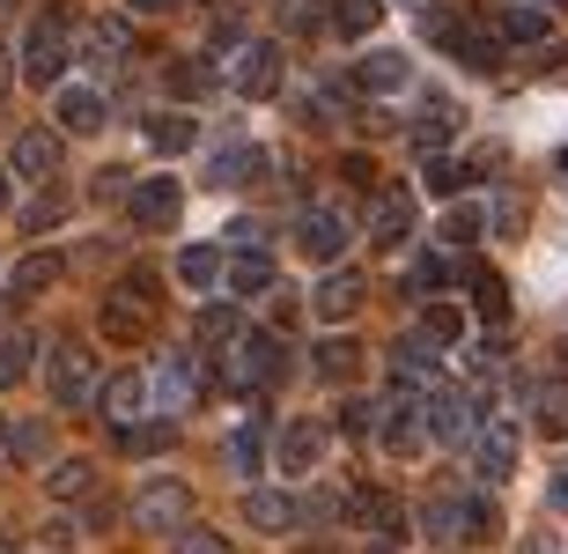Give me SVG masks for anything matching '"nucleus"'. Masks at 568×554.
I'll use <instances>...</instances> for the list:
<instances>
[{"mask_svg": "<svg viewBox=\"0 0 568 554\" xmlns=\"http://www.w3.org/2000/svg\"><path fill=\"white\" fill-rule=\"evenodd\" d=\"M339 511L355 517V525L377 540V547H399V540H406V503H399V495H384V488H347V495H339Z\"/></svg>", "mask_w": 568, "mask_h": 554, "instance_id": "5", "label": "nucleus"}, {"mask_svg": "<svg viewBox=\"0 0 568 554\" xmlns=\"http://www.w3.org/2000/svg\"><path fill=\"white\" fill-rule=\"evenodd\" d=\"M295 244H303L311 259H339V252H347V214H339V208H303Z\"/></svg>", "mask_w": 568, "mask_h": 554, "instance_id": "13", "label": "nucleus"}, {"mask_svg": "<svg viewBox=\"0 0 568 554\" xmlns=\"http://www.w3.org/2000/svg\"><path fill=\"white\" fill-rule=\"evenodd\" d=\"M547 503H554V511L568 517V466H561V473H554V481H547Z\"/></svg>", "mask_w": 568, "mask_h": 554, "instance_id": "54", "label": "nucleus"}, {"mask_svg": "<svg viewBox=\"0 0 568 554\" xmlns=\"http://www.w3.org/2000/svg\"><path fill=\"white\" fill-rule=\"evenodd\" d=\"M0 281H8V266H0Z\"/></svg>", "mask_w": 568, "mask_h": 554, "instance_id": "59", "label": "nucleus"}, {"mask_svg": "<svg viewBox=\"0 0 568 554\" xmlns=\"http://www.w3.org/2000/svg\"><path fill=\"white\" fill-rule=\"evenodd\" d=\"M52 119H60V133H97L104 127V97L97 89H60L52 97Z\"/></svg>", "mask_w": 568, "mask_h": 554, "instance_id": "18", "label": "nucleus"}, {"mask_svg": "<svg viewBox=\"0 0 568 554\" xmlns=\"http://www.w3.org/2000/svg\"><path fill=\"white\" fill-rule=\"evenodd\" d=\"M339 429H347V436H369V429H377V406H369V400H347V406H339Z\"/></svg>", "mask_w": 568, "mask_h": 554, "instance_id": "50", "label": "nucleus"}, {"mask_svg": "<svg viewBox=\"0 0 568 554\" xmlns=\"http://www.w3.org/2000/svg\"><path fill=\"white\" fill-rule=\"evenodd\" d=\"M141 406H148V377L141 370H111V377L97 384V414H104V429L141 422Z\"/></svg>", "mask_w": 568, "mask_h": 554, "instance_id": "9", "label": "nucleus"}, {"mask_svg": "<svg viewBox=\"0 0 568 554\" xmlns=\"http://www.w3.org/2000/svg\"><path fill=\"white\" fill-rule=\"evenodd\" d=\"M52 281H60V259H52V252H30L16 274H8V296H16V303H38Z\"/></svg>", "mask_w": 568, "mask_h": 554, "instance_id": "25", "label": "nucleus"}, {"mask_svg": "<svg viewBox=\"0 0 568 554\" xmlns=\"http://www.w3.org/2000/svg\"><path fill=\"white\" fill-rule=\"evenodd\" d=\"M170 89L192 104V97H207V89H214V67L207 60H178V67H170Z\"/></svg>", "mask_w": 568, "mask_h": 554, "instance_id": "43", "label": "nucleus"}, {"mask_svg": "<svg viewBox=\"0 0 568 554\" xmlns=\"http://www.w3.org/2000/svg\"><path fill=\"white\" fill-rule=\"evenodd\" d=\"M185 517H192L185 481H148V488L133 495V525H141V533H185Z\"/></svg>", "mask_w": 568, "mask_h": 554, "instance_id": "6", "label": "nucleus"}, {"mask_svg": "<svg viewBox=\"0 0 568 554\" xmlns=\"http://www.w3.org/2000/svg\"><path fill=\"white\" fill-rule=\"evenodd\" d=\"M274 289V259L266 252H236L230 259V296H266Z\"/></svg>", "mask_w": 568, "mask_h": 554, "instance_id": "30", "label": "nucleus"}, {"mask_svg": "<svg viewBox=\"0 0 568 554\" xmlns=\"http://www.w3.org/2000/svg\"><path fill=\"white\" fill-rule=\"evenodd\" d=\"M178 281H185V289H214V281H222V252H214V244H185V252H178Z\"/></svg>", "mask_w": 568, "mask_h": 554, "instance_id": "32", "label": "nucleus"}, {"mask_svg": "<svg viewBox=\"0 0 568 554\" xmlns=\"http://www.w3.org/2000/svg\"><path fill=\"white\" fill-rule=\"evenodd\" d=\"M406 236H414V192H377V208H369V244H377V252H399Z\"/></svg>", "mask_w": 568, "mask_h": 554, "instance_id": "12", "label": "nucleus"}, {"mask_svg": "<svg viewBox=\"0 0 568 554\" xmlns=\"http://www.w3.org/2000/svg\"><path fill=\"white\" fill-rule=\"evenodd\" d=\"M236 341H244V319L222 311V303H207L200 311V347H236Z\"/></svg>", "mask_w": 568, "mask_h": 554, "instance_id": "37", "label": "nucleus"}, {"mask_svg": "<svg viewBox=\"0 0 568 554\" xmlns=\"http://www.w3.org/2000/svg\"><path fill=\"white\" fill-rule=\"evenodd\" d=\"M214 185H258L266 178V149H252V141H236V149H222L214 155Z\"/></svg>", "mask_w": 568, "mask_h": 554, "instance_id": "21", "label": "nucleus"}, {"mask_svg": "<svg viewBox=\"0 0 568 554\" xmlns=\"http://www.w3.org/2000/svg\"><path fill=\"white\" fill-rule=\"evenodd\" d=\"M473 473H480L487 488H503L509 473H517V429L495 422V414H487V422L473 429Z\"/></svg>", "mask_w": 568, "mask_h": 554, "instance_id": "7", "label": "nucleus"}, {"mask_svg": "<svg viewBox=\"0 0 568 554\" xmlns=\"http://www.w3.org/2000/svg\"><path fill=\"white\" fill-rule=\"evenodd\" d=\"M355 370H362V347L355 341H339V333H333V341H317V377H325V384H347Z\"/></svg>", "mask_w": 568, "mask_h": 554, "instance_id": "33", "label": "nucleus"}, {"mask_svg": "<svg viewBox=\"0 0 568 554\" xmlns=\"http://www.w3.org/2000/svg\"><path fill=\"white\" fill-rule=\"evenodd\" d=\"M458 333H465V311H458V303H428V311H422V341L428 347L458 341Z\"/></svg>", "mask_w": 568, "mask_h": 554, "instance_id": "40", "label": "nucleus"}, {"mask_svg": "<svg viewBox=\"0 0 568 554\" xmlns=\"http://www.w3.org/2000/svg\"><path fill=\"white\" fill-rule=\"evenodd\" d=\"M258 459H266L258 429H236V436H230V466H236V473H258Z\"/></svg>", "mask_w": 568, "mask_h": 554, "instance_id": "45", "label": "nucleus"}, {"mask_svg": "<svg viewBox=\"0 0 568 554\" xmlns=\"http://www.w3.org/2000/svg\"><path fill=\"white\" fill-rule=\"evenodd\" d=\"M155 392H163V406H192L200 400V363H192V355H170L163 377H155Z\"/></svg>", "mask_w": 568, "mask_h": 554, "instance_id": "29", "label": "nucleus"}, {"mask_svg": "<svg viewBox=\"0 0 568 554\" xmlns=\"http://www.w3.org/2000/svg\"><path fill=\"white\" fill-rule=\"evenodd\" d=\"M422 178H428V192H458V185H465V163H450V155H428Z\"/></svg>", "mask_w": 568, "mask_h": 554, "instance_id": "47", "label": "nucleus"}, {"mask_svg": "<svg viewBox=\"0 0 568 554\" xmlns=\"http://www.w3.org/2000/svg\"><path fill=\"white\" fill-rule=\"evenodd\" d=\"M274 377H288V341H281V333H244V341L230 347V384L266 392Z\"/></svg>", "mask_w": 568, "mask_h": 554, "instance_id": "3", "label": "nucleus"}, {"mask_svg": "<svg viewBox=\"0 0 568 554\" xmlns=\"http://www.w3.org/2000/svg\"><path fill=\"white\" fill-rule=\"evenodd\" d=\"M450 127H458V111H450V104L436 97V104H428L422 119H414V149H422V155H436L443 141H450Z\"/></svg>", "mask_w": 568, "mask_h": 554, "instance_id": "35", "label": "nucleus"}, {"mask_svg": "<svg viewBox=\"0 0 568 554\" xmlns=\"http://www.w3.org/2000/svg\"><path fill=\"white\" fill-rule=\"evenodd\" d=\"M89 60H97V67H126L133 60V22L104 16L97 30H89Z\"/></svg>", "mask_w": 568, "mask_h": 554, "instance_id": "24", "label": "nucleus"}, {"mask_svg": "<svg viewBox=\"0 0 568 554\" xmlns=\"http://www.w3.org/2000/svg\"><path fill=\"white\" fill-rule=\"evenodd\" d=\"M428 533H436L443 547H450V540H465V511H458V495H436V503H428Z\"/></svg>", "mask_w": 568, "mask_h": 554, "instance_id": "42", "label": "nucleus"}, {"mask_svg": "<svg viewBox=\"0 0 568 554\" xmlns=\"http://www.w3.org/2000/svg\"><path fill=\"white\" fill-rule=\"evenodd\" d=\"M392 377H399V400L436 392V355H428V341H399L392 347Z\"/></svg>", "mask_w": 568, "mask_h": 554, "instance_id": "17", "label": "nucleus"}, {"mask_svg": "<svg viewBox=\"0 0 568 554\" xmlns=\"http://www.w3.org/2000/svg\"><path fill=\"white\" fill-rule=\"evenodd\" d=\"M67 208H74V200H67L60 185H44L38 200H30V208H22V230H30V236H44V230H60V222H67Z\"/></svg>", "mask_w": 568, "mask_h": 554, "instance_id": "34", "label": "nucleus"}, {"mask_svg": "<svg viewBox=\"0 0 568 554\" xmlns=\"http://www.w3.org/2000/svg\"><path fill=\"white\" fill-rule=\"evenodd\" d=\"M126 200H133V222H141V230H170V222H178V208H185L178 178H141Z\"/></svg>", "mask_w": 568, "mask_h": 554, "instance_id": "11", "label": "nucleus"}, {"mask_svg": "<svg viewBox=\"0 0 568 554\" xmlns=\"http://www.w3.org/2000/svg\"><path fill=\"white\" fill-rule=\"evenodd\" d=\"M281 473H311L317 459H325V422H288L281 429V444H274Z\"/></svg>", "mask_w": 568, "mask_h": 554, "instance_id": "15", "label": "nucleus"}, {"mask_svg": "<svg viewBox=\"0 0 568 554\" xmlns=\"http://www.w3.org/2000/svg\"><path fill=\"white\" fill-rule=\"evenodd\" d=\"M8 171L52 185V178H60V133H52V127H22L16 133V155H8Z\"/></svg>", "mask_w": 568, "mask_h": 554, "instance_id": "10", "label": "nucleus"}, {"mask_svg": "<svg viewBox=\"0 0 568 554\" xmlns=\"http://www.w3.org/2000/svg\"><path fill=\"white\" fill-rule=\"evenodd\" d=\"M155 303H163V274H155V266H133V274L104 296L97 325H104L111 341L133 347V341H148V333H155Z\"/></svg>", "mask_w": 568, "mask_h": 554, "instance_id": "2", "label": "nucleus"}, {"mask_svg": "<svg viewBox=\"0 0 568 554\" xmlns=\"http://www.w3.org/2000/svg\"><path fill=\"white\" fill-rule=\"evenodd\" d=\"M244 517H252L258 533H295V525H303V503L281 495V488H252L244 495Z\"/></svg>", "mask_w": 568, "mask_h": 554, "instance_id": "16", "label": "nucleus"}, {"mask_svg": "<svg viewBox=\"0 0 568 554\" xmlns=\"http://www.w3.org/2000/svg\"><path fill=\"white\" fill-rule=\"evenodd\" d=\"M133 8H141V16H170V8H178V0H133Z\"/></svg>", "mask_w": 568, "mask_h": 554, "instance_id": "55", "label": "nucleus"}, {"mask_svg": "<svg viewBox=\"0 0 568 554\" xmlns=\"http://www.w3.org/2000/svg\"><path fill=\"white\" fill-rule=\"evenodd\" d=\"M44 384H52V406H89L97 400V355H89L82 341H52Z\"/></svg>", "mask_w": 568, "mask_h": 554, "instance_id": "4", "label": "nucleus"}, {"mask_svg": "<svg viewBox=\"0 0 568 554\" xmlns=\"http://www.w3.org/2000/svg\"><path fill=\"white\" fill-rule=\"evenodd\" d=\"M8 451H16V466H44L52 429H44V422H16V429H8Z\"/></svg>", "mask_w": 568, "mask_h": 554, "instance_id": "38", "label": "nucleus"}, {"mask_svg": "<svg viewBox=\"0 0 568 554\" xmlns=\"http://www.w3.org/2000/svg\"><path fill=\"white\" fill-rule=\"evenodd\" d=\"M458 511H465V540H473V547L503 533V511H495L487 495H458Z\"/></svg>", "mask_w": 568, "mask_h": 554, "instance_id": "39", "label": "nucleus"}, {"mask_svg": "<svg viewBox=\"0 0 568 554\" xmlns=\"http://www.w3.org/2000/svg\"><path fill=\"white\" fill-rule=\"evenodd\" d=\"M465 289H473V311H480V325H509V289L495 266H465Z\"/></svg>", "mask_w": 568, "mask_h": 554, "instance_id": "19", "label": "nucleus"}, {"mask_svg": "<svg viewBox=\"0 0 568 554\" xmlns=\"http://www.w3.org/2000/svg\"><path fill=\"white\" fill-rule=\"evenodd\" d=\"M480 230H487V214L473 208V200H465V208H450V214H443V236H450V244H473V236H480Z\"/></svg>", "mask_w": 568, "mask_h": 554, "instance_id": "44", "label": "nucleus"}, {"mask_svg": "<svg viewBox=\"0 0 568 554\" xmlns=\"http://www.w3.org/2000/svg\"><path fill=\"white\" fill-rule=\"evenodd\" d=\"M8 74H16V67H8V52H0V97H8Z\"/></svg>", "mask_w": 568, "mask_h": 554, "instance_id": "58", "label": "nucleus"}, {"mask_svg": "<svg viewBox=\"0 0 568 554\" xmlns=\"http://www.w3.org/2000/svg\"><path fill=\"white\" fill-rule=\"evenodd\" d=\"M377 444L392 451V459H414V451L428 444V414L414 400H392V406H377Z\"/></svg>", "mask_w": 568, "mask_h": 554, "instance_id": "8", "label": "nucleus"}, {"mask_svg": "<svg viewBox=\"0 0 568 554\" xmlns=\"http://www.w3.org/2000/svg\"><path fill=\"white\" fill-rule=\"evenodd\" d=\"M8 459H16V451H8V422H0V466H8Z\"/></svg>", "mask_w": 568, "mask_h": 554, "instance_id": "57", "label": "nucleus"}, {"mask_svg": "<svg viewBox=\"0 0 568 554\" xmlns=\"http://www.w3.org/2000/svg\"><path fill=\"white\" fill-rule=\"evenodd\" d=\"M111 436H119L126 459H155V451L170 444V422H126V429H111Z\"/></svg>", "mask_w": 568, "mask_h": 554, "instance_id": "36", "label": "nucleus"}, {"mask_svg": "<svg viewBox=\"0 0 568 554\" xmlns=\"http://www.w3.org/2000/svg\"><path fill=\"white\" fill-rule=\"evenodd\" d=\"M8 178H16V171H0V214H8V200H16V185H8Z\"/></svg>", "mask_w": 568, "mask_h": 554, "instance_id": "56", "label": "nucleus"}, {"mask_svg": "<svg viewBox=\"0 0 568 554\" xmlns=\"http://www.w3.org/2000/svg\"><path fill=\"white\" fill-rule=\"evenodd\" d=\"M214 44H222V52H244V22L222 16V22H214Z\"/></svg>", "mask_w": 568, "mask_h": 554, "instance_id": "53", "label": "nucleus"}, {"mask_svg": "<svg viewBox=\"0 0 568 554\" xmlns=\"http://www.w3.org/2000/svg\"><path fill=\"white\" fill-rule=\"evenodd\" d=\"M67 60H74V8H38L30 16V38H22V82L30 89H52L67 74Z\"/></svg>", "mask_w": 568, "mask_h": 554, "instance_id": "1", "label": "nucleus"}, {"mask_svg": "<svg viewBox=\"0 0 568 554\" xmlns=\"http://www.w3.org/2000/svg\"><path fill=\"white\" fill-rule=\"evenodd\" d=\"M178 554H230V540H222V533H200V525H185V533H178Z\"/></svg>", "mask_w": 568, "mask_h": 554, "instance_id": "48", "label": "nucleus"}, {"mask_svg": "<svg viewBox=\"0 0 568 554\" xmlns=\"http://www.w3.org/2000/svg\"><path fill=\"white\" fill-rule=\"evenodd\" d=\"M450 281H458V266H450V259H414V289H450Z\"/></svg>", "mask_w": 568, "mask_h": 554, "instance_id": "46", "label": "nucleus"}, {"mask_svg": "<svg viewBox=\"0 0 568 554\" xmlns=\"http://www.w3.org/2000/svg\"><path fill=\"white\" fill-rule=\"evenodd\" d=\"M230 244H236V252H266V222H258V214L230 222Z\"/></svg>", "mask_w": 568, "mask_h": 554, "instance_id": "49", "label": "nucleus"}, {"mask_svg": "<svg viewBox=\"0 0 568 554\" xmlns=\"http://www.w3.org/2000/svg\"><path fill=\"white\" fill-rule=\"evenodd\" d=\"M339 178H347L355 192H369V185H377V171H369V155H347V163H339Z\"/></svg>", "mask_w": 568, "mask_h": 554, "instance_id": "52", "label": "nucleus"}, {"mask_svg": "<svg viewBox=\"0 0 568 554\" xmlns=\"http://www.w3.org/2000/svg\"><path fill=\"white\" fill-rule=\"evenodd\" d=\"M495 38L503 44H547V8H531V0L503 8V16H495Z\"/></svg>", "mask_w": 568, "mask_h": 554, "instance_id": "23", "label": "nucleus"}, {"mask_svg": "<svg viewBox=\"0 0 568 554\" xmlns=\"http://www.w3.org/2000/svg\"><path fill=\"white\" fill-rule=\"evenodd\" d=\"M355 303H362V274L347 266V274H325V281H317L311 311H317V319H355Z\"/></svg>", "mask_w": 568, "mask_h": 554, "instance_id": "20", "label": "nucleus"}, {"mask_svg": "<svg viewBox=\"0 0 568 554\" xmlns=\"http://www.w3.org/2000/svg\"><path fill=\"white\" fill-rule=\"evenodd\" d=\"M148 141L163 155H185L192 141H200V127H192V111H163V119H148Z\"/></svg>", "mask_w": 568, "mask_h": 554, "instance_id": "31", "label": "nucleus"}, {"mask_svg": "<svg viewBox=\"0 0 568 554\" xmlns=\"http://www.w3.org/2000/svg\"><path fill=\"white\" fill-rule=\"evenodd\" d=\"M89 192H97V200H126L133 178H126V171H97V185H89Z\"/></svg>", "mask_w": 568, "mask_h": 554, "instance_id": "51", "label": "nucleus"}, {"mask_svg": "<svg viewBox=\"0 0 568 554\" xmlns=\"http://www.w3.org/2000/svg\"><path fill=\"white\" fill-rule=\"evenodd\" d=\"M230 82L244 89V97H258V104H266V97L281 89V44H244V52H236V74H230Z\"/></svg>", "mask_w": 568, "mask_h": 554, "instance_id": "14", "label": "nucleus"}, {"mask_svg": "<svg viewBox=\"0 0 568 554\" xmlns=\"http://www.w3.org/2000/svg\"><path fill=\"white\" fill-rule=\"evenodd\" d=\"M30 355H38V341H30V325H0V392L30 377Z\"/></svg>", "mask_w": 568, "mask_h": 554, "instance_id": "27", "label": "nucleus"}, {"mask_svg": "<svg viewBox=\"0 0 568 554\" xmlns=\"http://www.w3.org/2000/svg\"><path fill=\"white\" fill-rule=\"evenodd\" d=\"M281 30L288 38H317L325 30V0H281Z\"/></svg>", "mask_w": 568, "mask_h": 554, "instance_id": "41", "label": "nucleus"}, {"mask_svg": "<svg viewBox=\"0 0 568 554\" xmlns=\"http://www.w3.org/2000/svg\"><path fill=\"white\" fill-rule=\"evenodd\" d=\"M347 82L369 89V97H392V89H406V52H369V60H362Z\"/></svg>", "mask_w": 568, "mask_h": 554, "instance_id": "22", "label": "nucleus"}, {"mask_svg": "<svg viewBox=\"0 0 568 554\" xmlns=\"http://www.w3.org/2000/svg\"><path fill=\"white\" fill-rule=\"evenodd\" d=\"M44 488H52V503H82V495H97V466L89 459H60L44 473Z\"/></svg>", "mask_w": 568, "mask_h": 554, "instance_id": "28", "label": "nucleus"}, {"mask_svg": "<svg viewBox=\"0 0 568 554\" xmlns=\"http://www.w3.org/2000/svg\"><path fill=\"white\" fill-rule=\"evenodd\" d=\"M384 16V0H325V30H339V38H369Z\"/></svg>", "mask_w": 568, "mask_h": 554, "instance_id": "26", "label": "nucleus"}]
</instances>
